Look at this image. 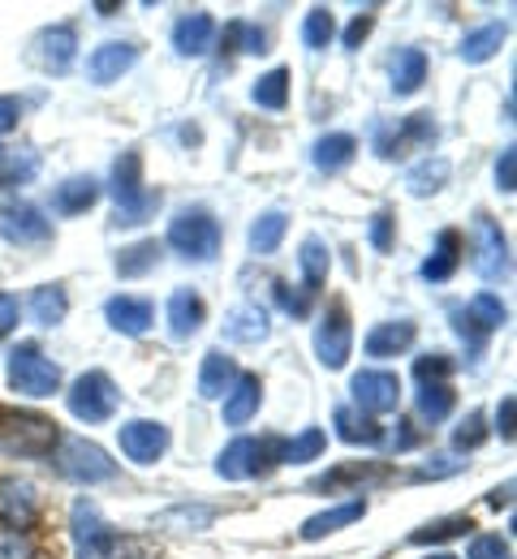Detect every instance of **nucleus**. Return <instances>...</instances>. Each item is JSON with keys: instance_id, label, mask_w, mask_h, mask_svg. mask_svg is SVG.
Wrapping results in <instances>:
<instances>
[{"instance_id": "obj_50", "label": "nucleus", "mask_w": 517, "mask_h": 559, "mask_svg": "<svg viewBox=\"0 0 517 559\" xmlns=\"http://www.w3.org/2000/svg\"><path fill=\"white\" fill-rule=\"evenodd\" d=\"M228 35L242 44V52H268V35H263L259 26H246V22H237Z\"/></svg>"}, {"instance_id": "obj_17", "label": "nucleus", "mask_w": 517, "mask_h": 559, "mask_svg": "<svg viewBox=\"0 0 517 559\" xmlns=\"http://www.w3.org/2000/svg\"><path fill=\"white\" fill-rule=\"evenodd\" d=\"M35 516H39L35 487L17 483V478H0V521L13 530H26V525H35Z\"/></svg>"}, {"instance_id": "obj_11", "label": "nucleus", "mask_w": 517, "mask_h": 559, "mask_svg": "<svg viewBox=\"0 0 517 559\" xmlns=\"http://www.w3.org/2000/svg\"><path fill=\"white\" fill-rule=\"evenodd\" d=\"M74 52H78L74 26H48V31H39V35L31 39L26 61L44 73H66L74 66Z\"/></svg>"}, {"instance_id": "obj_29", "label": "nucleus", "mask_w": 517, "mask_h": 559, "mask_svg": "<svg viewBox=\"0 0 517 559\" xmlns=\"http://www.w3.org/2000/svg\"><path fill=\"white\" fill-rule=\"evenodd\" d=\"M95 199H99V181H95V177H70V181H61V186L52 190V211H61V215H82L86 207H95Z\"/></svg>"}, {"instance_id": "obj_12", "label": "nucleus", "mask_w": 517, "mask_h": 559, "mask_svg": "<svg viewBox=\"0 0 517 559\" xmlns=\"http://www.w3.org/2000/svg\"><path fill=\"white\" fill-rule=\"evenodd\" d=\"M52 224L44 219V211L22 203V199H4L0 203V237L13 241V246H39L48 241Z\"/></svg>"}, {"instance_id": "obj_38", "label": "nucleus", "mask_w": 517, "mask_h": 559, "mask_svg": "<svg viewBox=\"0 0 517 559\" xmlns=\"http://www.w3.org/2000/svg\"><path fill=\"white\" fill-rule=\"evenodd\" d=\"M332 35H337V22H332V13H328L324 4H315V9L302 17V44H306L310 52H324V48L332 44Z\"/></svg>"}, {"instance_id": "obj_34", "label": "nucleus", "mask_w": 517, "mask_h": 559, "mask_svg": "<svg viewBox=\"0 0 517 559\" xmlns=\"http://www.w3.org/2000/svg\"><path fill=\"white\" fill-rule=\"evenodd\" d=\"M250 99L268 112H281L290 104V70H268L255 86H250Z\"/></svg>"}, {"instance_id": "obj_19", "label": "nucleus", "mask_w": 517, "mask_h": 559, "mask_svg": "<svg viewBox=\"0 0 517 559\" xmlns=\"http://www.w3.org/2000/svg\"><path fill=\"white\" fill-rule=\"evenodd\" d=\"M268 332H272L268 310L255 306V301L233 306L228 319H224V341H233V345H259V341H268Z\"/></svg>"}, {"instance_id": "obj_6", "label": "nucleus", "mask_w": 517, "mask_h": 559, "mask_svg": "<svg viewBox=\"0 0 517 559\" xmlns=\"http://www.w3.org/2000/svg\"><path fill=\"white\" fill-rule=\"evenodd\" d=\"M57 469L70 478V483H82V487H95V483H108L117 478V465L108 461V452L91 439H61V452H57Z\"/></svg>"}, {"instance_id": "obj_1", "label": "nucleus", "mask_w": 517, "mask_h": 559, "mask_svg": "<svg viewBox=\"0 0 517 559\" xmlns=\"http://www.w3.org/2000/svg\"><path fill=\"white\" fill-rule=\"evenodd\" d=\"M168 246H173L181 259L212 263L216 250H221V224H216V215L203 207L177 211V219L168 224Z\"/></svg>"}, {"instance_id": "obj_21", "label": "nucleus", "mask_w": 517, "mask_h": 559, "mask_svg": "<svg viewBox=\"0 0 517 559\" xmlns=\"http://www.w3.org/2000/svg\"><path fill=\"white\" fill-rule=\"evenodd\" d=\"M203 319H208V310H203V297L195 288H177L168 297V332H173V341H190L203 328Z\"/></svg>"}, {"instance_id": "obj_13", "label": "nucleus", "mask_w": 517, "mask_h": 559, "mask_svg": "<svg viewBox=\"0 0 517 559\" xmlns=\"http://www.w3.org/2000/svg\"><path fill=\"white\" fill-rule=\"evenodd\" d=\"M350 392L363 414H392L401 405V379L392 370H359L350 379Z\"/></svg>"}, {"instance_id": "obj_40", "label": "nucleus", "mask_w": 517, "mask_h": 559, "mask_svg": "<svg viewBox=\"0 0 517 559\" xmlns=\"http://www.w3.org/2000/svg\"><path fill=\"white\" fill-rule=\"evenodd\" d=\"M470 530H474L470 516H440V521H427L423 530H414L410 543H419V547H427V543H448V538H461V534H470Z\"/></svg>"}, {"instance_id": "obj_58", "label": "nucleus", "mask_w": 517, "mask_h": 559, "mask_svg": "<svg viewBox=\"0 0 517 559\" xmlns=\"http://www.w3.org/2000/svg\"><path fill=\"white\" fill-rule=\"evenodd\" d=\"M509 495H514V483H505L501 490H492V499H487V503H492V508H509Z\"/></svg>"}, {"instance_id": "obj_5", "label": "nucleus", "mask_w": 517, "mask_h": 559, "mask_svg": "<svg viewBox=\"0 0 517 559\" xmlns=\"http://www.w3.org/2000/svg\"><path fill=\"white\" fill-rule=\"evenodd\" d=\"M66 401H70V414H74L78 421L95 426V421H108L117 414L121 392H117V383H113L104 370H86V374L74 379V388L66 392Z\"/></svg>"}, {"instance_id": "obj_55", "label": "nucleus", "mask_w": 517, "mask_h": 559, "mask_svg": "<svg viewBox=\"0 0 517 559\" xmlns=\"http://www.w3.org/2000/svg\"><path fill=\"white\" fill-rule=\"evenodd\" d=\"M453 323H457V336H461V341H470V349L474 353L483 349V336H479V328L470 323V314H466V310H453Z\"/></svg>"}, {"instance_id": "obj_53", "label": "nucleus", "mask_w": 517, "mask_h": 559, "mask_svg": "<svg viewBox=\"0 0 517 559\" xmlns=\"http://www.w3.org/2000/svg\"><path fill=\"white\" fill-rule=\"evenodd\" d=\"M22 121V99L17 95H0V134H9Z\"/></svg>"}, {"instance_id": "obj_59", "label": "nucleus", "mask_w": 517, "mask_h": 559, "mask_svg": "<svg viewBox=\"0 0 517 559\" xmlns=\"http://www.w3.org/2000/svg\"><path fill=\"white\" fill-rule=\"evenodd\" d=\"M427 559H453V556H427Z\"/></svg>"}, {"instance_id": "obj_46", "label": "nucleus", "mask_w": 517, "mask_h": 559, "mask_svg": "<svg viewBox=\"0 0 517 559\" xmlns=\"http://www.w3.org/2000/svg\"><path fill=\"white\" fill-rule=\"evenodd\" d=\"M487 439V430H483V414H466V421L453 430V443L466 452V448H479Z\"/></svg>"}, {"instance_id": "obj_60", "label": "nucleus", "mask_w": 517, "mask_h": 559, "mask_svg": "<svg viewBox=\"0 0 517 559\" xmlns=\"http://www.w3.org/2000/svg\"><path fill=\"white\" fill-rule=\"evenodd\" d=\"M0 155H4V146H0Z\"/></svg>"}, {"instance_id": "obj_42", "label": "nucleus", "mask_w": 517, "mask_h": 559, "mask_svg": "<svg viewBox=\"0 0 517 559\" xmlns=\"http://www.w3.org/2000/svg\"><path fill=\"white\" fill-rule=\"evenodd\" d=\"M448 414H453V388L448 383H423V392H419V418L444 421Z\"/></svg>"}, {"instance_id": "obj_28", "label": "nucleus", "mask_w": 517, "mask_h": 559, "mask_svg": "<svg viewBox=\"0 0 517 559\" xmlns=\"http://www.w3.org/2000/svg\"><path fill=\"white\" fill-rule=\"evenodd\" d=\"M457 263H461V233H457V228H444L440 237H436V250H432V259L423 263V280H432V284H444V280H453Z\"/></svg>"}, {"instance_id": "obj_43", "label": "nucleus", "mask_w": 517, "mask_h": 559, "mask_svg": "<svg viewBox=\"0 0 517 559\" xmlns=\"http://www.w3.org/2000/svg\"><path fill=\"white\" fill-rule=\"evenodd\" d=\"M324 448H328V435H324L319 426H306L294 443H285V456H281V461H290V465H306V461H315Z\"/></svg>"}, {"instance_id": "obj_31", "label": "nucleus", "mask_w": 517, "mask_h": 559, "mask_svg": "<svg viewBox=\"0 0 517 559\" xmlns=\"http://www.w3.org/2000/svg\"><path fill=\"white\" fill-rule=\"evenodd\" d=\"M427 82V57L423 48H401L392 61V95H414Z\"/></svg>"}, {"instance_id": "obj_33", "label": "nucleus", "mask_w": 517, "mask_h": 559, "mask_svg": "<svg viewBox=\"0 0 517 559\" xmlns=\"http://www.w3.org/2000/svg\"><path fill=\"white\" fill-rule=\"evenodd\" d=\"M285 228H290L285 211H263V215L250 224V250H255V254H272V250L285 241Z\"/></svg>"}, {"instance_id": "obj_27", "label": "nucleus", "mask_w": 517, "mask_h": 559, "mask_svg": "<svg viewBox=\"0 0 517 559\" xmlns=\"http://www.w3.org/2000/svg\"><path fill=\"white\" fill-rule=\"evenodd\" d=\"M414 345V323L397 319V323H375L367 332V357H397Z\"/></svg>"}, {"instance_id": "obj_16", "label": "nucleus", "mask_w": 517, "mask_h": 559, "mask_svg": "<svg viewBox=\"0 0 517 559\" xmlns=\"http://www.w3.org/2000/svg\"><path fill=\"white\" fill-rule=\"evenodd\" d=\"M104 319L121 336H148L151 323H155V310H151V301H143V297H108Z\"/></svg>"}, {"instance_id": "obj_14", "label": "nucleus", "mask_w": 517, "mask_h": 559, "mask_svg": "<svg viewBox=\"0 0 517 559\" xmlns=\"http://www.w3.org/2000/svg\"><path fill=\"white\" fill-rule=\"evenodd\" d=\"M121 452L134 461V465H155L164 452H168V426L164 421H126L121 426Z\"/></svg>"}, {"instance_id": "obj_20", "label": "nucleus", "mask_w": 517, "mask_h": 559, "mask_svg": "<svg viewBox=\"0 0 517 559\" xmlns=\"http://www.w3.org/2000/svg\"><path fill=\"white\" fill-rule=\"evenodd\" d=\"M216 39V22L208 13H186L173 22V48L177 57H203Z\"/></svg>"}, {"instance_id": "obj_10", "label": "nucleus", "mask_w": 517, "mask_h": 559, "mask_svg": "<svg viewBox=\"0 0 517 559\" xmlns=\"http://www.w3.org/2000/svg\"><path fill=\"white\" fill-rule=\"evenodd\" d=\"M272 439H233L228 448H224L221 456H216V474L228 478V483H246V478H255V474H263L272 461Z\"/></svg>"}, {"instance_id": "obj_30", "label": "nucleus", "mask_w": 517, "mask_h": 559, "mask_svg": "<svg viewBox=\"0 0 517 559\" xmlns=\"http://www.w3.org/2000/svg\"><path fill=\"white\" fill-rule=\"evenodd\" d=\"M354 155H359V139L354 134H324L310 146V159H315L319 173H341Z\"/></svg>"}, {"instance_id": "obj_39", "label": "nucleus", "mask_w": 517, "mask_h": 559, "mask_svg": "<svg viewBox=\"0 0 517 559\" xmlns=\"http://www.w3.org/2000/svg\"><path fill=\"white\" fill-rule=\"evenodd\" d=\"M466 314H470V323H474L479 332H496V328H505V319H509V310L501 306L496 293H479V297H470Z\"/></svg>"}, {"instance_id": "obj_8", "label": "nucleus", "mask_w": 517, "mask_h": 559, "mask_svg": "<svg viewBox=\"0 0 517 559\" xmlns=\"http://www.w3.org/2000/svg\"><path fill=\"white\" fill-rule=\"evenodd\" d=\"M350 349H354L350 310L337 301V306H328V314L315 323V357H319V366H328V370H341V366L350 361Z\"/></svg>"}, {"instance_id": "obj_47", "label": "nucleus", "mask_w": 517, "mask_h": 559, "mask_svg": "<svg viewBox=\"0 0 517 559\" xmlns=\"http://www.w3.org/2000/svg\"><path fill=\"white\" fill-rule=\"evenodd\" d=\"M277 297H281L285 314H294V319H306V314H310V293H306V288L294 293V284H277Z\"/></svg>"}, {"instance_id": "obj_52", "label": "nucleus", "mask_w": 517, "mask_h": 559, "mask_svg": "<svg viewBox=\"0 0 517 559\" xmlns=\"http://www.w3.org/2000/svg\"><path fill=\"white\" fill-rule=\"evenodd\" d=\"M0 559H35V547L17 530H9V534H0Z\"/></svg>"}, {"instance_id": "obj_3", "label": "nucleus", "mask_w": 517, "mask_h": 559, "mask_svg": "<svg viewBox=\"0 0 517 559\" xmlns=\"http://www.w3.org/2000/svg\"><path fill=\"white\" fill-rule=\"evenodd\" d=\"M113 199H117V224H143L160 207V194L143 190V159L139 151H121L113 164Z\"/></svg>"}, {"instance_id": "obj_36", "label": "nucleus", "mask_w": 517, "mask_h": 559, "mask_svg": "<svg viewBox=\"0 0 517 559\" xmlns=\"http://www.w3.org/2000/svg\"><path fill=\"white\" fill-rule=\"evenodd\" d=\"M155 263H160V246H155V241H134V246H126V250L117 254V276L139 280V276H148Z\"/></svg>"}, {"instance_id": "obj_4", "label": "nucleus", "mask_w": 517, "mask_h": 559, "mask_svg": "<svg viewBox=\"0 0 517 559\" xmlns=\"http://www.w3.org/2000/svg\"><path fill=\"white\" fill-rule=\"evenodd\" d=\"M9 388L17 396L44 401V396L61 392V366L52 357H44L35 345H17V349L9 353Z\"/></svg>"}, {"instance_id": "obj_23", "label": "nucleus", "mask_w": 517, "mask_h": 559, "mask_svg": "<svg viewBox=\"0 0 517 559\" xmlns=\"http://www.w3.org/2000/svg\"><path fill=\"white\" fill-rule=\"evenodd\" d=\"M259 401H263L259 374H237V383H233L228 396H224V421H228V426H246V421L259 414Z\"/></svg>"}, {"instance_id": "obj_25", "label": "nucleus", "mask_w": 517, "mask_h": 559, "mask_svg": "<svg viewBox=\"0 0 517 559\" xmlns=\"http://www.w3.org/2000/svg\"><path fill=\"white\" fill-rule=\"evenodd\" d=\"M363 512H367L363 499H350V503H337V508H328V512H315V516L302 525V538H306V543H319V538H328V534L354 525Z\"/></svg>"}, {"instance_id": "obj_48", "label": "nucleus", "mask_w": 517, "mask_h": 559, "mask_svg": "<svg viewBox=\"0 0 517 559\" xmlns=\"http://www.w3.org/2000/svg\"><path fill=\"white\" fill-rule=\"evenodd\" d=\"M496 186H501L505 194L517 190V146H505V151H501V159H496Z\"/></svg>"}, {"instance_id": "obj_32", "label": "nucleus", "mask_w": 517, "mask_h": 559, "mask_svg": "<svg viewBox=\"0 0 517 559\" xmlns=\"http://www.w3.org/2000/svg\"><path fill=\"white\" fill-rule=\"evenodd\" d=\"M31 314H35V323H39V328H57V323L70 314L66 288H57V284L35 288V293H31Z\"/></svg>"}, {"instance_id": "obj_45", "label": "nucleus", "mask_w": 517, "mask_h": 559, "mask_svg": "<svg viewBox=\"0 0 517 559\" xmlns=\"http://www.w3.org/2000/svg\"><path fill=\"white\" fill-rule=\"evenodd\" d=\"M216 521V512L212 508H173V512H164V525H190V530H208Z\"/></svg>"}, {"instance_id": "obj_37", "label": "nucleus", "mask_w": 517, "mask_h": 559, "mask_svg": "<svg viewBox=\"0 0 517 559\" xmlns=\"http://www.w3.org/2000/svg\"><path fill=\"white\" fill-rule=\"evenodd\" d=\"M297 263H302V276H306V293H315L324 280H328V246L319 241V237H306L302 241V254H297Z\"/></svg>"}, {"instance_id": "obj_24", "label": "nucleus", "mask_w": 517, "mask_h": 559, "mask_svg": "<svg viewBox=\"0 0 517 559\" xmlns=\"http://www.w3.org/2000/svg\"><path fill=\"white\" fill-rule=\"evenodd\" d=\"M509 39V22H487V26H479V31H470L466 39H461V61L466 66H483V61H492L496 52H501V44Z\"/></svg>"}, {"instance_id": "obj_49", "label": "nucleus", "mask_w": 517, "mask_h": 559, "mask_svg": "<svg viewBox=\"0 0 517 559\" xmlns=\"http://www.w3.org/2000/svg\"><path fill=\"white\" fill-rule=\"evenodd\" d=\"M470 559H514V551H509V543H501L496 534H483V538L470 543Z\"/></svg>"}, {"instance_id": "obj_9", "label": "nucleus", "mask_w": 517, "mask_h": 559, "mask_svg": "<svg viewBox=\"0 0 517 559\" xmlns=\"http://www.w3.org/2000/svg\"><path fill=\"white\" fill-rule=\"evenodd\" d=\"M70 525H74L78 559H108V556H117V551H121V547H117V538H113V530L104 525V516H99V508H95V503L78 499L74 512H70Z\"/></svg>"}, {"instance_id": "obj_35", "label": "nucleus", "mask_w": 517, "mask_h": 559, "mask_svg": "<svg viewBox=\"0 0 517 559\" xmlns=\"http://www.w3.org/2000/svg\"><path fill=\"white\" fill-rule=\"evenodd\" d=\"M337 435L345 439V443H367L375 448L384 435H379V426L367 418V414H359V409H350V405H341L337 409Z\"/></svg>"}, {"instance_id": "obj_2", "label": "nucleus", "mask_w": 517, "mask_h": 559, "mask_svg": "<svg viewBox=\"0 0 517 559\" xmlns=\"http://www.w3.org/2000/svg\"><path fill=\"white\" fill-rule=\"evenodd\" d=\"M61 443L57 421L22 409H0V448L13 456H48Z\"/></svg>"}, {"instance_id": "obj_57", "label": "nucleus", "mask_w": 517, "mask_h": 559, "mask_svg": "<svg viewBox=\"0 0 517 559\" xmlns=\"http://www.w3.org/2000/svg\"><path fill=\"white\" fill-rule=\"evenodd\" d=\"M17 328V301L9 293H0V336H9Z\"/></svg>"}, {"instance_id": "obj_56", "label": "nucleus", "mask_w": 517, "mask_h": 559, "mask_svg": "<svg viewBox=\"0 0 517 559\" xmlns=\"http://www.w3.org/2000/svg\"><path fill=\"white\" fill-rule=\"evenodd\" d=\"M514 414H517V401L514 396H501V409H496V430H501V439H514Z\"/></svg>"}, {"instance_id": "obj_18", "label": "nucleus", "mask_w": 517, "mask_h": 559, "mask_svg": "<svg viewBox=\"0 0 517 559\" xmlns=\"http://www.w3.org/2000/svg\"><path fill=\"white\" fill-rule=\"evenodd\" d=\"M436 142V121H432V112H414L392 139L379 130V139H375V151L384 155V159H392V155H406L410 146H432Z\"/></svg>"}, {"instance_id": "obj_22", "label": "nucleus", "mask_w": 517, "mask_h": 559, "mask_svg": "<svg viewBox=\"0 0 517 559\" xmlns=\"http://www.w3.org/2000/svg\"><path fill=\"white\" fill-rule=\"evenodd\" d=\"M233 383H237V361L224 349L203 353V366H199V396H203V401H221V396H228Z\"/></svg>"}, {"instance_id": "obj_26", "label": "nucleus", "mask_w": 517, "mask_h": 559, "mask_svg": "<svg viewBox=\"0 0 517 559\" xmlns=\"http://www.w3.org/2000/svg\"><path fill=\"white\" fill-rule=\"evenodd\" d=\"M448 177H453V164H448L444 155H427V159H419V164L406 173V190H410L414 199H432V194H440L444 186H448Z\"/></svg>"}, {"instance_id": "obj_51", "label": "nucleus", "mask_w": 517, "mask_h": 559, "mask_svg": "<svg viewBox=\"0 0 517 559\" xmlns=\"http://www.w3.org/2000/svg\"><path fill=\"white\" fill-rule=\"evenodd\" d=\"M371 246H375L379 254L392 250V215H388V211H375V219H371Z\"/></svg>"}, {"instance_id": "obj_15", "label": "nucleus", "mask_w": 517, "mask_h": 559, "mask_svg": "<svg viewBox=\"0 0 517 559\" xmlns=\"http://www.w3.org/2000/svg\"><path fill=\"white\" fill-rule=\"evenodd\" d=\"M134 66H139V48L134 44H99L86 57V78L95 86H108V82H117L121 73H130Z\"/></svg>"}, {"instance_id": "obj_7", "label": "nucleus", "mask_w": 517, "mask_h": 559, "mask_svg": "<svg viewBox=\"0 0 517 559\" xmlns=\"http://www.w3.org/2000/svg\"><path fill=\"white\" fill-rule=\"evenodd\" d=\"M470 263L487 284L509 280V241H505L501 224L492 215H483V211L474 215V259Z\"/></svg>"}, {"instance_id": "obj_54", "label": "nucleus", "mask_w": 517, "mask_h": 559, "mask_svg": "<svg viewBox=\"0 0 517 559\" xmlns=\"http://www.w3.org/2000/svg\"><path fill=\"white\" fill-rule=\"evenodd\" d=\"M371 26H375V17H371V13H359V17L345 26V48H363V39L371 35Z\"/></svg>"}, {"instance_id": "obj_44", "label": "nucleus", "mask_w": 517, "mask_h": 559, "mask_svg": "<svg viewBox=\"0 0 517 559\" xmlns=\"http://www.w3.org/2000/svg\"><path fill=\"white\" fill-rule=\"evenodd\" d=\"M414 374H419V383H444L453 374V361L444 353H427V357L414 361Z\"/></svg>"}, {"instance_id": "obj_41", "label": "nucleus", "mask_w": 517, "mask_h": 559, "mask_svg": "<svg viewBox=\"0 0 517 559\" xmlns=\"http://www.w3.org/2000/svg\"><path fill=\"white\" fill-rule=\"evenodd\" d=\"M39 173V159L31 151H4L0 155V186H26Z\"/></svg>"}]
</instances>
